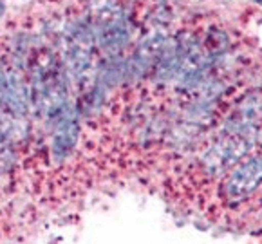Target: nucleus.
<instances>
[{
	"mask_svg": "<svg viewBox=\"0 0 262 244\" xmlns=\"http://www.w3.org/2000/svg\"><path fill=\"white\" fill-rule=\"evenodd\" d=\"M91 26L94 43L105 56H121L130 43V22L118 0H94Z\"/></svg>",
	"mask_w": 262,
	"mask_h": 244,
	"instance_id": "nucleus-1",
	"label": "nucleus"
},
{
	"mask_svg": "<svg viewBox=\"0 0 262 244\" xmlns=\"http://www.w3.org/2000/svg\"><path fill=\"white\" fill-rule=\"evenodd\" d=\"M255 138L235 132L223 130V134L210 145L208 150L201 158V168L208 178H219L231 170L233 165L243 159L255 145Z\"/></svg>",
	"mask_w": 262,
	"mask_h": 244,
	"instance_id": "nucleus-2",
	"label": "nucleus"
},
{
	"mask_svg": "<svg viewBox=\"0 0 262 244\" xmlns=\"http://www.w3.org/2000/svg\"><path fill=\"white\" fill-rule=\"evenodd\" d=\"M262 185V154H255L231 168L223 181V197L228 203H239L250 197Z\"/></svg>",
	"mask_w": 262,
	"mask_h": 244,
	"instance_id": "nucleus-3",
	"label": "nucleus"
},
{
	"mask_svg": "<svg viewBox=\"0 0 262 244\" xmlns=\"http://www.w3.org/2000/svg\"><path fill=\"white\" fill-rule=\"evenodd\" d=\"M4 13H6V2L4 0H0V18L4 16Z\"/></svg>",
	"mask_w": 262,
	"mask_h": 244,
	"instance_id": "nucleus-4",
	"label": "nucleus"
},
{
	"mask_svg": "<svg viewBox=\"0 0 262 244\" xmlns=\"http://www.w3.org/2000/svg\"><path fill=\"white\" fill-rule=\"evenodd\" d=\"M257 141H258V145L262 147V127H260V130L257 132Z\"/></svg>",
	"mask_w": 262,
	"mask_h": 244,
	"instance_id": "nucleus-5",
	"label": "nucleus"
},
{
	"mask_svg": "<svg viewBox=\"0 0 262 244\" xmlns=\"http://www.w3.org/2000/svg\"><path fill=\"white\" fill-rule=\"evenodd\" d=\"M253 2H255V4H260L262 6V0H253Z\"/></svg>",
	"mask_w": 262,
	"mask_h": 244,
	"instance_id": "nucleus-6",
	"label": "nucleus"
}]
</instances>
